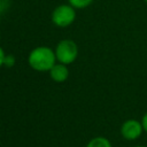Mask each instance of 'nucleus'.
Wrapping results in <instances>:
<instances>
[{
  "mask_svg": "<svg viewBox=\"0 0 147 147\" xmlns=\"http://www.w3.org/2000/svg\"><path fill=\"white\" fill-rule=\"evenodd\" d=\"M55 59L56 55L49 47L40 46L30 52L28 56V63L37 71H47L51 70L55 64Z\"/></svg>",
  "mask_w": 147,
  "mask_h": 147,
  "instance_id": "nucleus-1",
  "label": "nucleus"
},
{
  "mask_svg": "<svg viewBox=\"0 0 147 147\" xmlns=\"http://www.w3.org/2000/svg\"><path fill=\"white\" fill-rule=\"evenodd\" d=\"M55 55L60 63L70 64L76 60L78 55V47L74 40L63 39L57 44L55 49Z\"/></svg>",
  "mask_w": 147,
  "mask_h": 147,
  "instance_id": "nucleus-2",
  "label": "nucleus"
},
{
  "mask_svg": "<svg viewBox=\"0 0 147 147\" xmlns=\"http://www.w3.org/2000/svg\"><path fill=\"white\" fill-rule=\"evenodd\" d=\"M76 18L75 8L71 5H61L52 13V22L59 28L69 26Z\"/></svg>",
  "mask_w": 147,
  "mask_h": 147,
  "instance_id": "nucleus-3",
  "label": "nucleus"
},
{
  "mask_svg": "<svg viewBox=\"0 0 147 147\" xmlns=\"http://www.w3.org/2000/svg\"><path fill=\"white\" fill-rule=\"evenodd\" d=\"M144 131L141 121L137 119H127L121 126V134L126 140H136L138 139Z\"/></svg>",
  "mask_w": 147,
  "mask_h": 147,
  "instance_id": "nucleus-4",
  "label": "nucleus"
},
{
  "mask_svg": "<svg viewBox=\"0 0 147 147\" xmlns=\"http://www.w3.org/2000/svg\"><path fill=\"white\" fill-rule=\"evenodd\" d=\"M49 75L51 78L56 82V83H62L64 80H67L68 76H69V70L65 67V64H54L52 67V69L49 70Z\"/></svg>",
  "mask_w": 147,
  "mask_h": 147,
  "instance_id": "nucleus-5",
  "label": "nucleus"
},
{
  "mask_svg": "<svg viewBox=\"0 0 147 147\" xmlns=\"http://www.w3.org/2000/svg\"><path fill=\"white\" fill-rule=\"evenodd\" d=\"M86 147H111V144L105 137H96V138H93L87 144Z\"/></svg>",
  "mask_w": 147,
  "mask_h": 147,
  "instance_id": "nucleus-6",
  "label": "nucleus"
},
{
  "mask_svg": "<svg viewBox=\"0 0 147 147\" xmlns=\"http://www.w3.org/2000/svg\"><path fill=\"white\" fill-rule=\"evenodd\" d=\"M94 0H69V5H71L75 9H83L88 7Z\"/></svg>",
  "mask_w": 147,
  "mask_h": 147,
  "instance_id": "nucleus-7",
  "label": "nucleus"
},
{
  "mask_svg": "<svg viewBox=\"0 0 147 147\" xmlns=\"http://www.w3.org/2000/svg\"><path fill=\"white\" fill-rule=\"evenodd\" d=\"M15 64V56L14 55H6L3 60V65L6 67H13Z\"/></svg>",
  "mask_w": 147,
  "mask_h": 147,
  "instance_id": "nucleus-8",
  "label": "nucleus"
},
{
  "mask_svg": "<svg viewBox=\"0 0 147 147\" xmlns=\"http://www.w3.org/2000/svg\"><path fill=\"white\" fill-rule=\"evenodd\" d=\"M141 124H142L144 131L147 133V113L144 114V116H142V118H141Z\"/></svg>",
  "mask_w": 147,
  "mask_h": 147,
  "instance_id": "nucleus-9",
  "label": "nucleus"
},
{
  "mask_svg": "<svg viewBox=\"0 0 147 147\" xmlns=\"http://www.w3.org/2000/svg\"><path fill=\"white\" fill-rule=\"evenodd\" d=\"M5 52H3V49L0 47V67L1 65H3V60H5Z\"/></svg>",
  "mask_w": 147,
  "mask_h": 147,
  "instance_id": "nucleus-10",
  "label": "nucleus"
},
{
  "mask_svg": "<svg viewBox=\"0 0 147 147\" xmlns=\"http://www.w3.org/2000/svg\"><path fill=\"white\" fill-rule=\"evenodd\" d=\"M6 8V2L5 0H0V10H3Z\"/></svg>",
  "mask_w": 147,
  "mask_h": 147,
  "instance_id": "nucleus-11",
  "label": "nucleus"
},
{
  "mask_svg": "<svg viewBox=\"0 0 147 147\" xmlns=\"http://www.w3.org/2000/svg\"><path fill=\"white\" fill-rule=\"evenodd\" d=\"M134 147H145V146H134Z\"/></svg>",
  "mask_w": 147,
  "mask_h": 147,
  "instance_id": "nucleus-12",
  "label": "nucleus"
},
{
  "mask_svg": "<svg viewBox=\"0 0 147 147\" xmlns=\"http://www.w3.org/2000/svg\"><path fill=\"white\" fill-rule=\"evenodd\" d=\"M145 2H146V5H147V0H145Z\"/></svg>",
  "mask_w": 147,
  "mask_h": 147,
  "instance_id": "nucleus-13",
  "label": "nucleus"
}]
</instances>
